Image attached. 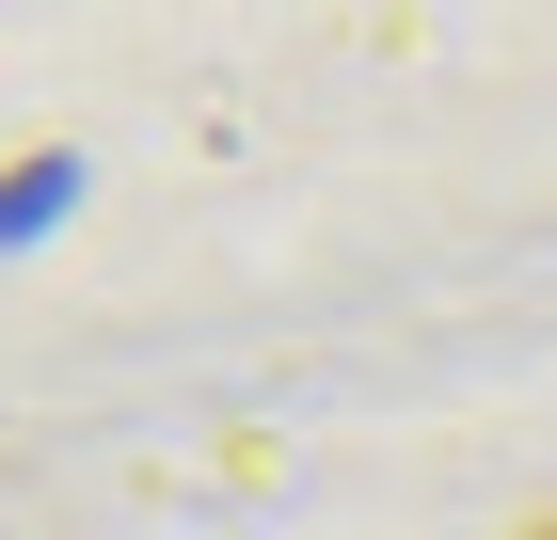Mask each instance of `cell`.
Wrapping results in <instances>:
<instances>
[{
	"label": "cell",
	"mask_w": 557,
	"mask_h": 540,
	"mask_svg": "<svg viewBox=\"0 0 557 540\" xmlns=\"http://www.w3.org/2000/svg\"><path fill=\"white\" fill-rule=\"evenodd\" d=\"M525 540H557V508H542V525H525Z\"/></svg>",
	"instance_id": "cell-1"
}]
</instances>
